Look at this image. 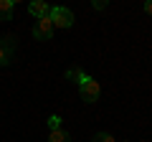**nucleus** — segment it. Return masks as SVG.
<instances>
[{"instance_id":"nucleus-1","label":"nucleus","mask_w":152,"mask_h":142,"mask_svg":"<svg viewBox=\"0 0 152 142\" xmlns=\"http://www.w3.org/2000/svg\"><path fill=\"white\" fill-rule=\"evenodd\" d=\"M51 23H53V31L56 28H71L74 26V13L69 10V8H64V5H56V8H51Z\"/></svg>"},{"instance_id":"nucleus-2","label":"nucleus","mask_w":152,"mask_h":142,"mask_svg":"<svg viewBox=\"0 0 152 142\" xmlns=\"http://www.w3.org/2000/svg\"><path fill=\"white\" fill-rule=\"evenodd\" d=\"M79 94H81V99L86 104H94L99 99V94H102V89H99V81H94L91 76H84L81 81H79Z\"/></svg>"},{"instance_id":"nucleus-3","label":"nucleus","mask_w":152,"mask_h":142,"mask_svg":"<svg viewBox=\"0 0 152 142\" xmlns=\"http://www.w3.org/2000/svg\"><path fill=\"white\" fill-rule=\"evenodd\" d=\"M51 36H53V23H51V18H38L36 26H33V38L36 41H51Z\"/></svg>"},{"instance_id":"nucleus-4","label":"nucleus","mask_w":152,"mask_h":142,"mask_svg":"<svg viewBox=\"0 0 152 142\" xmlns=\"http://www.w3.org/2000/svg\"><path fill=\"white\" fill-rule=\"evenodd\" d=\"M15 48V36H0V66H8Z\"/></svg>"},{"instance_id":"nucleus-5","label":"nucleus","mask_w":152,"mask_h":142,"mask_svg":"<svg viewBox=\"0 0 152 142\" xmlns=\"http://www.w3.org/2000/svg\"><path fill=\"white\" fill-rule=\"evenodd\" d=\"M28 13H31L33 18H48L51 15V5L46 0H33L31 5H28Z\"/></svg>"},{"instance_id":"nucleus-6","label":"nucleus","mask_w":152,"mask_h":142,"mask_svg":"<svg viewBox=\"0 0 152 142\" xmlns=\"http://www.w3.org/2000/svg\"><path fill=\"white\" fill-rule=\"evenodd\" d=\"M13 8H15V0H0V20H10Z\"/></svg>"},{"instance_id":"nucleus-7","label":"nucleus","mask_w":152,"mask_h":142,"mask_svg":"<svg viewBox=\"0 0 152 142\" xmlns=\"http://www.w3.org/2000/svg\"><path fill=\"white\" fill-rule=\"evenodd\" d=\"M48 142H71V137H69L66 130H53L48 135Z\"/></svg>"},{"instance_id":"nucleus-8","label":"nucleus","mask_w":152,"mask_h":142,"mask_svg":"<svg viewBox=\"0 0 152 142\" xmlns=\"http://www.w3.org/2000/svg\"><path fill=\"white\" fill-rule=\"evenodd\" d=\"M84 76H86V74H84V71H81V69H79V66H71V69H69V71H66V79H71V81H76V84L81 81V79H84Z\"/></svg>"},{"instance_id":"nucleus-9","label":"nucleus","mask_w":152,"mask_h":142,"mask_svg":"<svg viewBox=\"0 0 152 142\" xmlns=\"http://www.w3.org/2000/svg\"><path fill=\"white\" fill-rule=\"evenodd\" d=\"M48 130H51V132H53V130H61V117H58V114H53V117L48 119Z\"/></svg>"},{"instance_id":"nucleus-10","label":"nucleus","mask_w":152,"mask_h":142,"mask_svg":"<svg viewBox=\"0 0 152 142\" xmlns=\"http://www.w3.org/2000/svg\"><path fill=\"white\" fill-rule=\"evenodd\" d=\"M94 142H117V140H114V137L109 135V132H99V135L94 137Z\"/></svg>"},{"instance_id":"nucleus-11","label":"nucleus","mask_w":152,"mask_h":142,"mask_svg":"<svg viewBox=\"0 0 152 142\" xmlns=\"http://www.w3.org/2000/svg\"><path fill=\"white\" fill-rule=\"evenodd\" d=\"M145 13H147V15H152V0H150V3H145Z\"/></svg>"}]
</instances>
